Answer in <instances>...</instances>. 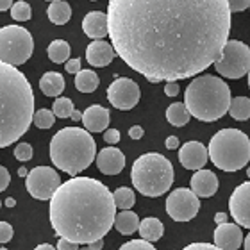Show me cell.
<instances>
[{"label": "cell", "instance_id": "28", "mask_svg": "<svg viewBox=\"0 0 250 250\" xmlns=\"http://www.w3.org/2000/svg\"><path fill=\"white\" fill-rule=\"evenodd\" d=\"M229 115L238 122H247L250 118V99L249 97H236L230 102Z\"/></svg>", "mask_w": 250, "mask_h": 250}, {"label": "cell", "instance_id": "46", "mask_svg": "<svg viewBox=\"0 0 250 250\" xmlns=\"http://www.w3.org/2000/svg\"><path fill=\"white\" fill-rule=\"evenodd\" d=\"M13 7V0H0V11H7Z\"/></svg>", "mask_w": 250, "mask_h": 250}, {"label": "cell", "instance_id": "19", "mask_svg": "<svg viewBox=\"0 0 250 250\" xmlns=\"http://www.w3.org/2000/svg\"><path fill=\"white\" fill-rule=\"evenodd\" d=\"M109 109H105V107H102L99 104L89 105L88 109L83 113L84 129L89 130V132H105L107 127H109Z\"/></svg>", "mask_w": 250, "mask_h": 250}, {"label": "cell", "instance_id": "25", "mask_svg": "<svg viewBox=\"0 0 250 250\" xmlns=\"http://www.w3.org/2000/svg\"><path fill=\"white\" fill-rule=\"evenodd\" d=\"M100 79L93 70H81L75 75V88L81 93H93L95 89L99 88Z\"/></svg>", "mask_w": 250, "mask_h": 250}, {"label": "cell", "instance_id": "47", "mask_svg": "<svg viewBox=\"0 0 250 250\" xmlns=\"http://www.w3.org/2000/svg\"><path fill=\"white\" fill-rule=\"evenodd\" d=\"M89 247L93 250H100V249H104V238L102 240H97V241H93V243H89Z\"/></svg>", "mask_w": 250, "mask_h": 250}, {"label": "cell", "instance_id": "57", "mask_svg": "<svg viewBox=\"0 0 250 250\" xmlns=\"http://www.w3.org/2000/svg\"><path fill=\"white\" fill-rule=\"evenodd\" d=\"M0 250H7V249H4V247H2V249H0Z\"/></svg>", "mask_w": 250, "mask_h": 250}, {"label": "cell", "instance_id": "49", "mask_svg": "<svg viewBox=\"0 0 250 250\" xmlns=\"http://www.w3.org/2000/svg\"><path fill=\"white\" fill-rule=\"evenodd\" d=\"M34 250H56L52 245H48V243H42V245H38Z\"/></svg>", "mask_w": 250, "mask_h": 250}, {"label": "cell", "instance_id": "6", "mask_svg": "<svg viewBox=\"0 0 250 250\" xmlns=\"http://www.w3.org/2000/svg\"><path fill=\"white\" fill-rule=\"evenodd\" d=\"M132 186L145 197H161L173 184V167L170 159L157 152L143 154L130 170Z\"/></svg>", "mask_w": 250, "mask_h": 250}, {"label": "cell", "instance_id": "37", "mask_svg": "<svg viewBox=\"0 0 250 250\" xmlns=\"http://www.w3.org/2000/svg\"><path fill=\"white\" fill-rule=\"evenodd\" d=\"M104 141L105 143H109L111 146L116 145V143L120 141V130L118 129H107L104 132Z\"/></svg>", "mask_w": 250, "mask_h": 250}, {"label": "cell", "instance_id": "21", "mask_svg": "<svg viewBox=\"0 0 250 250\" xmlns=\"http://www.w3.org/2000/svg\"><path fill=\"white\" fill-rule=\"evenodd\" d=\"M40 89L47 97H59L64 91V77L59 72H47L40 79Z\"/></svg>", "mask_w": 250, "mask_h": 250}, {"label": "cell", "instance_id": "3", "mask_svg": "<svg viewBox=\"0 0 250 250\" xmlns=\"http://www.w3.org/2000/svg\"><path fill=\"white\" fill-rule=\"evenodd\" d=\"M34 113L31 83L16 66L0 61V148L25 134Z\"/></svg>", "mask_w": 250, "mask_h": 250}, {"label": "cell", "instance_id": "44", "mask_svg": "<svg viewBox=\"0 0 250 250\" xmlns=\"http://www.w3.org/2000/svg\"><path fill=\"white\" fill-rule=\"evenodd\" d=\"M165 145H167L168 150H175V148H179V138L177 136H168Z\"/></svg>", "mask_w": 250, "mask_h": 250}, {"label": "cell", "instance_id": "42", "mask_svg": "<svg viewBox=\"0 0 250 250\" xmlns=\"http://www.w3.org/2000/svg\"><path fill=\"white\" fill-rule=\"evenodd\" d=\"M165 95L167 97H177L179 95V86L175 81H170V83H167V86H165Z\"/></svg>", "mask_w": 250, "mask_h": 250}, {"label": "cell", "instance_id": "12", "mask_svg": "<svg viewBox=\"0 0 250 250\" xmlns=\"http://www.w3.org/2000/svg\"><path fill=\"white\" fill-rule=\"evenodd\" d=\"M140 86L129 77H118L107 88V100L111 102L113 107L120 111L132 109L140 102Z\"/></svg>", "mask_w": 250, "mask_h": 250}, {"label": "cell", "instance_id": "38", "mask_svg": "<svg viewBox=\"0 0 250 250\" xmlns=\"http://www.w3.org/2000/svg\"><path fill=\"white\" fill-rule=\"evenodd\" d=\"M64 70H66L68 73H75L77 75L79 72H81V59H68L66 62H64Z\"/></svg>", "mask_w": 250, "mask_h": 250}, {"label": "cell", "instance_id": "50", "mask_svg": "<svg viewBox=\"0 0 250 250\" xmlns=\"http://www.w3.org/2000/svg\"><path fill=\"white\" fill-rule=\"evenodd\" d=\"M5 206H7V208H15V206H16V200L13 197H9L7 200H5Z\"/></svg>", "mask_w": 250, "mask_h": 250}, {"label": "cell", "instance_id": "2", "mask_svg": "<svg viewBox=\"0 0 250 250\" xmlns=\"http://www.w3.org/2000/svg\"><path fill=\"white\" fill-rule=\"evenodd\" d=\"M50 224L59 238L89 245L102 240L116 220L113 193L91 177H72L50 198Z\"/></svg>", "mask_w": 250, "mask_h": 250}, {"label": "cell", "instance_id": "33", "mask_svg": "<svg viewBox=\"0 0 250 250\" xmlns=\"http://www.w3.org/2000/svg\"><path fill=\"white\" fill-rule=\"evenodd\" d=\"M118 250H157V249L146 240H132L124 243Z\"/></svg>", "mask_w": 250, "mask_h": 250}, {"label": "cell", "instance_id": "9", "mask_svg": "<svg viewBox=\"0 0 250 250\" xmlns=\"http://www.w3.org/2000/svg\"><path fill=\"white\" fill-rule=\"evenodd\" d=\"M214 68L222 77L241 79L250 72V48L240 40H229Z\"/></svg>", "mask_w": 250, "mask_h": 250}, {"label": "cell", "instance_id": "17", "mask_svg": "<svg viewBox=\"0 0 250 250\" xmlns=\"http://www.w3.org/2000/svg\"><path fill=\"white\" fill-rule=\"evenodd\" d=\"M115 56H116L115 47L111 43L104 42V40H95L86 48V61L91 66H97V68H104L107 64H111Z\"/></svg>", "mask_w": 250, "mask_h": 250}, {"label": "cell", "instance_id": "32", "mask_svg": "<svg viewBox=\"0 0 250 250\" xmlns=\"http://www.w3.org/2000/svg\"><path fill=\"white\" fill-rule=\"evenodd\" d=\"M11 16H13L16 21L31 20V16H32L31 5L27 4V2H15L13 7H11Z\"/></svg>", "mask_w": 250, "mask_h": 250}, {"label": "cell", "instance_id": "20", "mask_svg": "<svg viewBox=\"0 0 250 250\" xmlns=\"http://www.w3.org/2000/svg\"><path fill=\"white\" fill-rule=\"evenodd\" d=\"M191 189L197 197L209 198L218 191V177L211 170H197L191 177Z\"/></svg>", "mask_w": 250, "mask_h": 250}, {"label": "cell", "instance_id": "41", "mask_svg": "<svg viewBox=\"0 0 250 250\" xmlns=\"http://www.w3.org/2000/svg\"><path fill=\"white\" fill-rule=\"evenodd\" d=\"M183 250H224L216 245H211V243H191V245L184 247Z\"/></svg>", "mask_w": 250, "mask_h": 250}, {"label": "cell", "instance_id": "27", "mask_svg": "<svg viewBox=\"0 0 250 250\" xmlns=\"http://www.w3.org/2000/svg\"><path fill=\"white\" fill-rule=\"evenodd\" d=\"M70 52H72V48H70V45L64 40H54L47 48L48 59L52 62H56V64L66 62L68 58H70Z\"/></svg>", "mask_w": 250, "mask_h": 250}, {"label": "cell", "instance_id": "55", "mask_svg": "<svg viewBox=\"0 0 250 250\" xmlns=\"http://www.w3.org/2000/svg\"><path fill=\"white\" fill-rule=\"evenodd\" d=\"M249 88H250V72H249Z\"/></svg>", "mask_w": 250, "mask_h": 250}, {"label": "cell", "instance_id": "13", "mask_svg": "<svg viewBox=\"0 0 250 250\" xmlns=\"http://www.w3.org/2000/svg\"><path fill=\"white\" fill-rule=\"evenodd\" d=\"M229 209L236 224L250 229V181L236 188L229 198Z\"/></svg>", "mask_w": 250, "mask_h": 250}, {"label": "cell", "instance_id": "52", "mask_svg": "<svg viewBox=\"0 0 250 250\" xmlns=\"http://www.w3.org/2000/svg\"><path fill=\"white\" fill-rule=\"evenodd\" d=\"M243 247H245V250H250V234H247L245 241H243Z\"/></svg>", "mask_w": 250, "mask_h": 250}, {"label": "cell", "instance_id": "10", "mask_svg": "<svg viewBox=\"0 0 250 250\" xmlns=\"http://www.w3.org/2000/svg\"><path fill=\"white\" fill-rule=\"evenodd\" d=\"M27 191L31 193L32 198L38 200H50L54 193L61 186L59 173L50 167H36L32 168L29 175L25 177Z\"/></svg>", "mask_w": 250, "mask_h": 250}, {"label": "cell", "instance_id": "22", "mask_svg": "<svg viewBox=\"0 0 250 250\" xmlns=\"http://www.w3.org/2000/svg\"><path fill=\"white\" fill-rule=\"evenodd\" d=\"M163 234H165V225L159 218H154V216H148V218L141 220L140 224V236L141 240H146L154 243V241L161 240Z\"/></svg>", "mask_w": 250, "mask_h": 250}, {"label": "cell", "instance_id": "34", "mask_svg": "<svg viewBox=\"0 0 250 250\" xmlns=\"http://www.w3.org/2000/svg\"><path fill=\"white\" fill-rule=\"evenodd\" d=\"M15 157L18 161L27 163L32 159V146L29 143H18L15 148Z\"/></svg>", "mask_w": 250, "mask_h": 250}, {"label": "cell", "instance_id": "56", "mask_svg": "<svg viewBox=\"0 0 250 250\" xmlns=\"http://www.w3.org/2000/svg\"><path fill=\"white\" fill-rule=\"evenodd\" d=\"M48 2H58V0H48Z\"/></svg>", "mask_w": 250, "mask_h": 250}, {"label": "cell", "instance_id": "23", "mask_svg": "<svg viewBox=\"0 0 250 250\" xmlns=\"http://www.w3.org/2000/svg\"><path fill=\"white\" fill-rule=\"evenodd\" d=\"M140 218H138V214L134 211H122L120 214H116V220H115V227L116 230L124 236H129V234H134L136 230H140Z\"/></svg>", "mask_w": 250, "mask_h": 250}, {"label": "cell", "instance_id": "14", "mask_svg": "<svg viewBox=\"0 0 250 250\" xmlns=\"http://www.w3.org/2000/svg\"><path fill=\"white\" fill-rule=\"evenodd\" d=\"M209 159V148L200 141H188L179 150V161L186 170H202Z\"/></svg>", "mask_w": 250, "mask_h": 250}, {"label": "cell", "instance_id": "48", "mask_svg": "<svg viewBox=\"0 0 250 250\" xmlns=\"http://www.w3.org/2000/svg\"><path fill=\"white\" fill-rule=\"evenodd\" d=\"M70 118H72L73 122L83 120V113H81V111H77V109H75V111H73V113H72V116H70Z\"/></svg>", "mask_w": 250, "mask_h": 250}, {"label": "cell", "instance_id": "16", "mask_svg": "<svg viewBox=\"0 0 250 250\" xmlns=\"http://www.w3.org/2000/svg\"><path fill=\"white\" fill-rule=\"evenodd\" d=\"M243 232L240 225L236 224H222L214 230V245L224 250H238L243 245Z\"/></svg>", "mask_w": 250, "mask_h": 250}, {"label": "cell", "instance_id": "35", "mask_svg": "<svg viewBox=\"0 0 250 250\" xmlns=\"http://www.w3.org/2000/svg\"><path fill=\"white\" fill-rule=\"evenodd\" d=\"M13 234H15L13 227H11L7 222H0V243H7V241H11Z\"/></svg>", "mask_w": 250, "mask_h": 250}, {"label": "cell", "instance_id": "5", "mask_svg": "<svg viewBox=\"0 0 250 250\" xmlns=\"http://www.w3.org/2000/svg\"><path fill=\"white\" fill-rule=\"evenodd\" d=\"M230 89L214 75H200L189 83L184 93L188 111L200 122H216L230 109Z\"/></svg>", "mask_w": 250, "mask_h": 250}, {"label": "cell", "instance_id": "39", "mask_svg": "<svg viewBox=\"0 0 250 250\" xmlns=\"http://www.w3.org/2000/svg\"><path fill=\"white\" fill-rule=\"evenodd\" d=\"M9 181H11V175H9V172H7V168L0 167V191H5V189H7Z\"/></svg>", "mask_w": 250, "mask_h": 250}, {"label": "cell", "instance_id": "31", "mask_svg": "<svg viewBox=\"0 0 250 250\" xmlns=\"http://www.w3.org/2000/svg\"><path fill=\"white\" fill-rule=\"evenodd\" d=\"M56 122V115L52 109H40L34 113V120L32 124L36 125L38 129H50Z\"/></svg>", "mask_w": 250, "mask_h": 250}, {"label": "cell", "instance_id": "53", "mask_svg": "<svg viewBox=\"0 0 250 250\" xmlns=\"http://www.w3.org/2000/svg\"><path fill=\"white\" fill-rule=\"evenodd\" d=\"M79 250H93V249H91V247H89V245H83Z\"/></svg>", "mask_w": 250, "mask_h": 250}, {"label": "cell", "instance_id": "58", "mask_svg": "<svg viewBox=\"0 0 250 250\" xmlns=\"http://www.w3.org/2000/svg\"><path fill=\"white\" fill-rule=\"evenodd\" d=\"M0 208H2V202H0Z\"/></svg>", "mask_w": 250, "mask_h": 250}, {"label": "cell", "instance_id": "7", "mask_svg": "<svg viewBox=\"0 0 250 250\" xmlns=\"http://www.w3.org/2000/svg\"><path fill=\"white\" fill-rule=\"evenodd\" d=\"M209 159L224 172H238L250 161V138L240 129H222L209 141Z\"/></svg>", "mask_w": 250, "mask_h": 250}, {"label": "cell", "instance_id": "51", "mask_svg": "<svg viewBox=\"0 0 250 250\" xmlns=\"http://www.w3.org/2000/svg\"><path fill=\"white\" fill-rule=\"evenodd\" d=\"M18 175H20V177H27V175H29V172H27V168H25V167L18 168Z\"/></svg>", "mask_w": 250, "mask_h": 250}, {"label": "cell", "instance_id": "36", "mask_svg": "<svg viewBox=\"0 0 250 250\" xmlns=\"http://www.w3.org/2000/svg\"><path fill=\"white\" fill-rule=\"evenodd\" d=\"M230 7V13H241L247 7H250V0H227Z\"/></svg>", "mask_w": 250, "mask_h": 250}, {"label": "cell", "instance_id": "18", "mask_svg": "<svg viewBox=\"0 0 250 250\" xmlns=\"http://www.w3.org/2000/svg\"><path fill=\"white\" fill-rule=\"evenodd\" d=\"M84 34L91 40H102L109 36V21H107V13L102 11H89L83 20Z\"/></svg>", "mask_w": 250, "mask_h": 250}, {"label": "cell", "instance_id": "24", "mask_svg": "<svg viewBox=\"0 0 250 250\" xmlns=\"http://www.w3.org/2000/svg\"><path fill=\"white\" fill-rule=\"evenodd\" d=\"M48 20L52 21L54 25H64L70 18H72V7L66 4L64 0H58V2H50L47 9Z\"/></svg>", "mask_w": 250, "mask_h": 250}, {"label": "cell", "instance_id": "40", "mask_svg": "<svg viewBox=\"0 0 250 250\" xmlns=\"http://www.w3.org/2000/svg\"><path fill=\"white\" fill-rule=\"evenodd\" d=\"M79 249H81L79 243H73V241L66 240V238H59L58 250H79Z\"/></svg>", "mask_w": 250, "mask_h": 250}, {"label": "cell", "instance_id": "45", "mask_svg": "<svg viewBox=\"0 0 250 250\" xmlns=\"http://www.w3.org/2000/svg\"><path fill=\"white\" fill-rule=\"evenodd\" d=\"M227 220H229L227 213H216V214H214V222H216V225L227 224Z\"/></svg>", "mask_w": 250, "mask_h": 250}, {"label": "cell", "instance_id": "29", "mask_svg": "<svg viewBox=\"0 0 250 250\" xmlns=\"http://www.w3.org/2000/svg\"><path fill=\"white\" fill-rule=\"evenodd\" d=\"M113 197H115L116 208L122 209V211H127V209H130L136 202L134 191H132L130 188H125V186L118 188V189L113 193Z\"/></svg>", "mask_w": 250, "mask_h": 250}, {"label": "cell", "instance_id": "11", "mask_svg": "<svg viewBox=\"0 0 250 250\" xmlns=\"http://www.w3.org/2000/svg\"><path fill=\"white\" fill-rule=\"evenodd\" d=\"M198 197L189 188H177L167 198V213L175 222H189L198 214Z\"/></svg>", "mask_w": 250, "mask_h": 250}, {"label": "cell", "instance_id": "59", "mask_svg": "<svg viewBox=\"0 0 250 250\" xmlns=\"http://www.w3.org/2000/svg\"><path fill=\"white\" fill-rule=\"evenodd\" d=\"M91 2H97V0H91Z\"/></svg>", "mask_w": 250, "mask_h": 250}, {"label": "cell", "instance_id": "26", "mask_svg": "<svg viewBox=\"0 0 250 250\" xmlns=\"http://www.w3.org/2000/svg\"><path fill=\"white\" fill-rule=\"evenodd\" d=\"M191 113L188 111L186 104L183 102H175V104L168 105L167 109V120L173 125V127H184L189 122Z\"/></svg>", "mask_w": 250, "mask_h": 250}, {"label": "cell", "instance_id": "1", "mask_svg": "<svg viewBox=\"0 0 250 250\" xmlns=\"http://www.w3.org/2000/svg\"><path fill=\"white\" fill-rule=\"evenodd\" d=\"M227 0H109L111 45L148 83L198 75L222 56L230 32Z\"/></svg>", "mask_w": 250, "mask_h": 250}, {"label": "cell", "instance_id": "8", "mask_svg": "<svg viewBox=\"0 0 250 250\" xmlns=\"http://www.w3.org/2000/svg\"><path fill=\"white\" fill-rule=\"evenodd\" d=\"M34 50L31 32L20 25H5L0 29V61L18 66L29 61Z\"/></svg>", "mask_w": 250, "mask_h": 250}, {"label": "cell", "instance_id": "30", "mask_svg": "<svg viewBox=\"0 0 250 250\" xmlns=\"http://www.w3.org/2000/svg\"><path fill=\"white\" fill-rule=\"evenodd\" d=\"M52 111L58 118H70L72 113L75 111V107H73V102L70 99H66V97H58V99L54 100Z\"/></svg>", "mask_w": 250, "mask_h": 250}, {"label": "cell", "instance_id": "15", "mask_svg": "<svg viewBox=\"0 0 250 250\" xmlns=\"http://www.w3.org/2000/svg\"><path fill=\"white\" fill-rule=\"evenodd\" d=\"M97 167L104 175H118L125 168L124 152L115 146H105L97 156Z\"/></svg>", "mask_w": 250, "mask_h": 250}, {"label": "cell", "instance_id": "54", "mask_svg": "<svg viewBox=\"0 0 250 250\" xmlns=\"http://www.w3.org/2000/svg\"><path fill=\"white\" fill-rule=\"evenodd\" d=\"M247 177H249V179H250V167H249V168H247Z\"/></svg>", "mask_w": 250, "mask_h": 250}, {"label": "cell", "instance_id": "4", "mask_svg": "<svg viewBox=\"0 0 250 250\" xmlns=\"http://www.w3.org/2000/svg\"><path fill=\"white\" fill-rule=\"evenodd\" d=\"M95 157L97 143L86 129L64 127L50 140V159L54 167L72 177H77L83 170H86L95 161Z\"/></svg>", "mask_w": 250, "mask_h": 250}, {"label": "cell", "instance_id": "43", "mask_svg": "<svg viewBox=\"0 0 250 250\" xmlns=\"http://www.w3.org/2000/svg\"><path fill=\"white\" fill-rule=\"evenodd\" d=\"M143 134H145V132H143V127H140V125H132L129 129V136L132 140H141Z\"/></svg>", "mask_w": 250, "mask_h": 250}]
</instances>
